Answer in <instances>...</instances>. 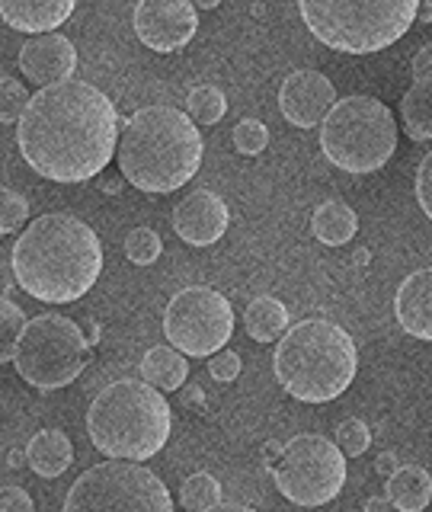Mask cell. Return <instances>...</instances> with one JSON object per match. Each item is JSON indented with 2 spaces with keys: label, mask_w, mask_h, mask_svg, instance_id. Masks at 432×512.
I'll return each instance as SVG.
<instances>
[{
  "label": "cell",
  "mask_w": 432,
  "mask_h": 512,
  "mask_svg": "<svg viewBox=\"0 0 432 512\" xmlns=\"http://www.w3.org/2000/svg\"><path fill=\"white\" fill-rule=\"evenodd\" d=\"M397 468H400V461H397V455H394V452H381V455L375 458V471H378V474H384V477H391Z\"/></svg>",
  "instance_id": "d590c367"
},
{
  "label": "cell",
  "mask_w": 432,
  "mask_h": 512,
  "mask_svg": "<svg viewBox=\"0 0 432 512\" xmlns=\"http://www.w3.org/2000/svg\"><path fill=\"white\" fill-rule=\"evenodd\" d=\"M205 512H256L253 506H244V503H218L212 509H205Z\"/></svg>",
  "instance_id": "74e56055"
},
{
  "label": "cell",
  "mask_w": 432,
  "mask_h": 512,
  "mask_svg": "<svg viewBox=\"0 0 432 512\" xmlns=\"http://www.w3.org/2000/svg\"><path fill=\"white\" fill-rule=\"evenodd\" d=\"M141 375L154 391H180L189 378V362L173 346H151L141 359Z\"/></svg>",
  "instance_id": "ffe728a7"
},
{
  "label": "cell",
  "mask_w": 432,
  "mask_h": 512,
  "mask_svg": "<svg viewBox=\"0 0 432 512\" xmlns=\"http://www.w3.org/2000/svg\"><path fill=\"white\" fill-rule=\"evenodd\" d=\"M90 359V343L71 317L39 314L26 320L13 352L16 375L39 391L68 388L80 378Z\"/></svg>",
  "instance_id": "ba28073f"
},
{
  "label": "cell",
  "mask_w": 432,
  "mask_h": 512,
  "mask_svg": "<svg viewBox=\"0 0 432 512\" xmlns=\"http://www.w3.org/2000/svg\"><path fill=\"white\" fill-rule=\"evenodd\" d=\"M336 103V90L320 71H292L282 80L279 109L295 128H314L327 119Z\"/></svg>",
  "instance_id": "4fadbf2b"
},
{
  "label": "cell",
  "mask_w": 432,
  "mask_h": 512,
  "mask_svg": "<svg viewBox=\"0 0 432 512\" xmlns=\"http://www.w3.org/2000/svg\"><path fill=\"white\" fill-rule=\"evenodd\" d=\"M228 205L212 189H196L173 208V231L192 247H212L228 231Z\"/></svg>",
  "instance_id": "5bb4252c"
},
{
  "label": "cell",
  "mask_w": 432,
  "mask_h": 512,
  "mask_svg": "<svg viewBox=\"0 0 432 512\" xmlns=\"http://www.w3.org/2000/svg\"><path fill=\"white\" fill-rule=\"evenodd\" d=\"M29 106V90L23 87V80L16 77H0V122H20L23 109Z\"/></svg>",
  "instance_id": "83f0119b"
},
{
  "label": "cell",
  "mask_w": 432,
  "mask_h": 512,
  "mask_svg": "<svg viewBox=\"0 0 432 512\" xmlns=\"http://www.w3.org/2000/svg\"><path fill=\"white\" fill-rule=\"evenodd\" d=\"M173 413L151 384L122 378L93 397L87 410L90 442L116 461H148L167 445Z\"/></svg>",
  "instance_id": "5b68a950"
},
{
  "label": "cell",
  "mask_w": 432,
  "mask_h": 512,
  "mask_svg": "<svg viewBox=\"0 0 432 512\" xmlns=\"http://www.w3.org/2000/svg\"><path fill=\"white\" fill-rule=\"evenodd\" d=\"M272 368L282 388L304 404H327L340 397L359 372V352L352 336L333 320H301L272 356Z\"/></svg>",
  "instance_id": "277c9868"
},
{
  "label": "cell",
  "mask_w": 432,
  "mask_h": 512,
  "mask_svg": "<svg viewBox=\"0 0 432 512\" xmlns=\"http://www.w3.org/2000/svg\"><path fill=\"white\" fill-rule=\"evenodd\" d=\"M394 512H423L432 503V477L420 464H400L388 477V496Z\"/></svg>",
  "instance_id": "d6986e66"
},
{
  "label": "cell",
  "mask_w": 432,
  "mask_h": 512,
  "mask_svg": "<svg viewBox=\"0 0 432 512\" xmlns=\"http://www.w3.org/2000/svg\"><path fill=\"white\" fill-rule=\"evenodd\" d=\"M400 119L413 141H432V80H413L400 100Z\"/></svg>",
  "instance_id": "7402d4cb"
},
{
  "label": "cell",
  "mask_w": 432,
  "mask_h": 512,
  "mask_svg": "<svg viewBox=\"0 0 432 512\" xmlns=\"http://www.w3.org/2000/svg\"><path fill=\"white\" fill-rule=\"evenodd\" d=\"M29 218V202L13 189H0V234L20 231Z\"/></svg>",
  "instance_id": "4dcf8cb0"
},
{
  "label": "cell",
  "mask_w": 432,
  "mask_h": 512,
  "mask_svg": "<svg viewBox=\"0 0 432 512\" xmlns=\"http://www.w3.org/2000/svg\"><path fill=\"white\" fill-rule=\"evenodd\" d=\"M365 512H394V506L384 500V496H372V500L365 503Z\"/></svg>",
  "instance_id": "8d00e7d4"
},
{
  "label": "cell",
  "mask_w": 432,
  "mask_h": 512,
  "mask_svg": "<svg viewBox=\"0 0 432 512\" xmlns=\"http://www.w3.org/2000/svg\"><path fill=\"white\" fill-rule=\"evenodd\" d=\"M269 144V128L260 119H240L234 125V148L247 157L263 154Z\"/></svg>",
  "instance_id": "f546056e"
},
{
  "label": "cell",
  "mask_w": 432,
  "mask_h": 512,
  "mask_svg": "<svg viewBox=\"0 0 432 512\" xmlns=\"http://www.w3.org/2000/svg\"><path fill=\"white\" fill-rule=\"evenodd\" d=\"M416 202H420L426 218L432 221V151L416 167Z\"/></svg>",
  "instance_id": "d6a6232c"
},
{
  "label": "cell",
  "mask_w": 432,
  "mask_h": 512,
  "mask_svg": "<svg viewBox=\"0 0 432 512\" xmlns=\"http://www.w3.org/2000/svg\"><path fill=\"white\" fill-rule=\"evenodd\" d=\"M205 141L186 112L173 106L138 109L119 138V170L141 192H176L202 167Z\"/></svg>",
  "instance_id": "3957f363"
},
{
  "label": "cell",
  "mask_w": 432,
  "mask_h": 512,
  "mask_svg": "<svg viewBox=\"0 0 432 512\" xmlns=\"http://www.w3.org/2000/svg\"><path fill=\"white\" fill-rule=\"evenodd\" d=\"M71 13L74 0H0V20L32 36H48Z\"/></svg>",
  "instance_id": "e0dca14e"
},
{
  "label": "cell",
  "mask_w": 432,
  "mask_h": 512,
  "mask_svg": "<svg viewBox=\"0 0 432 512\" xmlns=\"http://www.w3.org/2000/svg\"><path fill=\"white\" fill-rule=\"evenodd\" d=\"M276 487L295 506H324L346 487V458L324 436H295L276 464Z\"/></svg>",
  "instance_id": "30bf717a"
},
{
  "label": "cell",
  "mask_w": 432,
  "mask_h": 512,
  "mask_svg": "<svg viewBox=\"0 0 432 512\" xmlns=\"http://www.w3.org/2000/svg\"><path fill=\"white\" fill-rule=\"evenodd\" d=\"M103 272V244L87 221L68 212L42 215L16 237L13 276L23 292L48 301L71 304L84 298Z\"/></svg>",
  "instance_id": "7a4b0ae2"
},
{
  "label": "cell",
  "mask_w": 432,
  "mask_h": 512,
  "mask_svg": "<svg viewBox=\"0 0 432 512\" xmlns=\"http://www.w3.org/2000/svg\"><path fill=\"white\" fill-rule=\"evenodd\" d=\"M77 68L74 42L61 32H48V36H32L20 48V71L26 80H32L39 90L64 84Z\"/></svg>",
  "instance_id": "9a60e30c"
},
{
  "label": "cell",
  "mask_w": 432,
  "mask_h": 512,
  "mask_svg": "<svg viewBox=\"0 0 432 512\" xmlns=\"http://www.w3.org/2000/svg\"><path fill=\"white\" fill-rule=\"evenodd\" d=\"M228 112V100H224V93L212 84H202L196 90H189L186 96V116L199 125H215L221 122V116Z\"/></svg>",
  "instance_id": "cb8c5ba5"
},
{
  "label": "cell",
  "mask_w": 432,
  "mask_h": 512,
  "mask_svg": "<svg viewBox=\"0 0 432 512\" xmlns=\"http://www.w3.org/2000/svg\"><path fill=\"white\" fill-rule=\"evenodd\" d=\"M61 512H173V496L144 464L100 461L74 480Z\"/></svg>",
  "instance_id": "9c48e42d"
},
{
  "label": "cell",
  "mask_w": 432,
  "mask_h": 512,
  "mask_svg": "<svg viewBox=\"0 0 432 512\" xmlns=\"http://www.w3.org/2000/svg\"><path fill=\"white\" fill-rule=\"evenodd\" d=\"M74 461V445L61 429H39L26 445V464L39 477H61Z\"/></svg>",
  "instance_id": "ac0fdd59"
},
{
  "label": "cell",
  "mask_w": 432,
  "mask_h": 512,
  "mask_svg": "<svg viewBox=\"0 0 432 512\" xmlns=\"http://www.w3.org/2000/svg\"><path fill=\"white\" fill-rule=\"evenodd\" d=\"M244 324L256 343H272V340H279V333H285V327H288V308L279 298L260 295L247 304Z\"/></svg>",
  "instance_id": "603a6c76"
},
{
  "label": "cell",
  "mask_w": 432,
  "mask_h": 512,
  "mask_svg": "<svg viewBox=\"0 0 432 512\" xmlns=\"http://www.w3.org/2000/svg\"><path fill=\"white\" fill-rule=\"evenodd\" d=\"M416 0H301L298 13L314 39L330 45L333 52L368 55L394 45L413 26Z\"/></svg>",
  "instance_id": "8992f818"
},
{
  "label": "cell",
  "mask_w": 432,
  "mask_h": 512,
  "mask_svg": "<svg viewBox=\"0 0 432 512\" xmlns=\"http://www.w3.org/2000/svg\"><path fill=\"white\" fill-rule=\"evenodd\" d=\"M397 324L416 340L432 343V269H416L394 295Z\"/></svg>",
  "instance_id": "2e32d148"
},
{
  "label": "cell",
  "mask_w": 432,
  "mask_h": 512,
  "mask_svg": "<svg viewBox=\"0 0 432 512\" xmlns=\"http://www.w3.org/2000/svg\"><path fill=\"white\" fill-rule=\"evenodd\" d=\"M10 464H13V468H20V464H23V455H20V452H10Z\"/></svg>",
  "instance_id": "ab89813d"
},
{
  "label": "cell",
  "mask_w": 432,
  "mask_h": 512,
  "mask_svg": "<svg viewBox=\"0 0 432 512\" xmlns=\"http://www.w3.org/2000/svg\"><path fill=\"white\" fill-rule=\"evenodd\" d=\"M336 448L343 452V458H359L368 452V445H372V432L362 420H343L336 426Z\"/></svg>",
  "instance_id": "f1b7e54d"
},
{
  "label": "cell",
  "mask_w": 432,
  "mask_h": 512,
  "mask_svg": "<svg viewBox=\"0 0 432 512\" xmlns=\"http://www.w3.org/2000/svg\"><path fill=\"white\" fill-rule=\"evenodd\" d=\"M397 148L394 112L375 96L336 100L320 122V151L346 173H375Z\"/></svg>",
  "instance_id": "52a82bcc"
},
{
  "label": "cell",
  "mask_w": 432,
  "mask_h": 512,
  "mask_svg": "<svg viewBox=\"0 0 432 512\" xmlns=\"http://www.w3.org/2000/svg\"><path fill=\"white\" fill-rule=\"evenodd\" d=\"M0 512H36V506L23 487H0Z\"/></svg>",
  "instance_id": "836d02e7"
},
{
  "label": "cell",
  "mask_w": 432,
  "mask_h": 512,
  "mask_svg": "<svg viewBox=\"0 0 432 512\" xmlns=\"http://www.w3.org/2000/svg\"><path fill=\"white\" fill-rule=\"evenodd\" d=\"M23 327H26L23 311L16 308L10 298L0 295V365L13 362V352H16V343H20V336H23Z\"/></svg>",
  "instance_id": "484cf974"
},
{
  "label": "cell",
  "mask_w": 432,
  "mask_h": 512,
  "mask_svg": "<svg viewBox=\"0 0 432 512\" xmlns=\"http://www.w3.org/2000/svg\"><path fill=\"white\" fill-rule=\"evenodd\" d=\"M160 250H164V244H160L157 231H151V228H135V231H128V237H125V256L135 266L157 263Z\"/></svg>",
  "instance_id": "4316f807"
},
{
  "label": "cell",
  "mask_w": 432,
  "mask_h": 512,
  "mask_svg": "<svg viewBox=\"0 0 432 512\" xmlns=\"http://www.w3.org/2000/svg\"><path fill=\"white\" fill-rule=\"evenodd\" d=\"M180 503L186 512H205L221 503V484L212 477V474H189L180 487Z\"/></svg>",
  "instance_id": "d4e9b609"
},
{
  "label": "cell",
  "mask_w": 432,
  "mask_h": 512,
  "mask_svg": "<svg viewBox=\"0 0 432 512\" xmlns=\"http://www.w3.org/2000/svg\"><path fill=\"white\" fill-rule=\"evenodd\" d=\"M208 375H212L215 381H221V384L237 381V375H240V356H237V352H231V349L215 352V356L208 359Z\"/></svg>",
  "instance_id": "1f68e13d"
},
{
  "label": "cell",
  "mask_w": 432,
  "mask_h": 512,
  "mask_svg": "<svg viewBox=\"0 0 432 512\" xmlns=\"http://www.w3.org/2000/svg\"><path fill=\"white\" fill-rule=\"evenodd\" d=\"M311 231H314V237L320 240V244L343 247V244H349L352 237H356L359 218H356V212H352L346 202L330 199L324 205H317V212L311 218Z\"/></svg>",
  "instance_id": "44dd1931"
},
{
  "label": "cell",
  "mask_w": 432,
  "mask_h": 512,
  "mask_svg": "<svg viewBox=\"0 0 432 512\" xmlns=\"http://www.w3.org/2000/svg\"><path fill=\"white\" fill-rule=\"evenodd\" d=\"M164 333L183 356H215L234 333V311L215 288L189 285L176 292L164 311Z\"/></svg>",
  "instance_id": "8fae6325"
},
{
  "label": "cell",
  "mask_w": 432,
  "mask_h": 512,
  "mask_svg": "<svg viewBox=\"0 0 432 512\" xmlns=\"http://www.w3.org/2000/svg\"><path fill=\"white\" fill-rule=\"evenodd\" d=\"M413 77L416 80H432V42H426L420 52L413 55Z\"/></svg>",
  "instance_id": "e575fe53"
},
{
  "label": "cell",
  "mask_w": 432,
  "mask_h": 512,
  "mask_svg": "<svg viewBox=\"0 0 432 512\" xmlns=\"http://www.w3.org/2000/svg\"><path fill=\"white\" fill-rule=\"evenodd\" d=\"M16 144L26 164L45 180H93L116 157V106L100 87L84 80L45 87L29 96V106L16 125Z\"/></svg>",
  "instance_id": "6da1fadb"
},
{
  "label": "cell",
  "mask_w": 432,
  "mask_h": 512,
  "mask_svg": "<svg viewBox=\"0 0 432 512\" xmlns=\"http://www.w3.org/2000/svg\"><path fill=\"white\" fill-rule=\"evenodd\" d=\"M416 16H423L426 23H432V4H423L420 10H416Z\"/></svg>",
  "instance_id": "f35d334b"
},
{
  "label": "cell",
  "mask_w": 432,
  "mask_h": 512,
  "mask_svg": "<svg viewBox=\"0 0 432 512\" xmlns=\"http://www.w3.org/2000/svg\"><path fill=\"white\" fill-rule=\"evenodd\" d=\"M135 36L151 48V52H180L192 42L199 29L196 4L189 0H141L135 7Z\"/></svg>",
  "instance_id": "7c38bea8"
}]
</instances>
